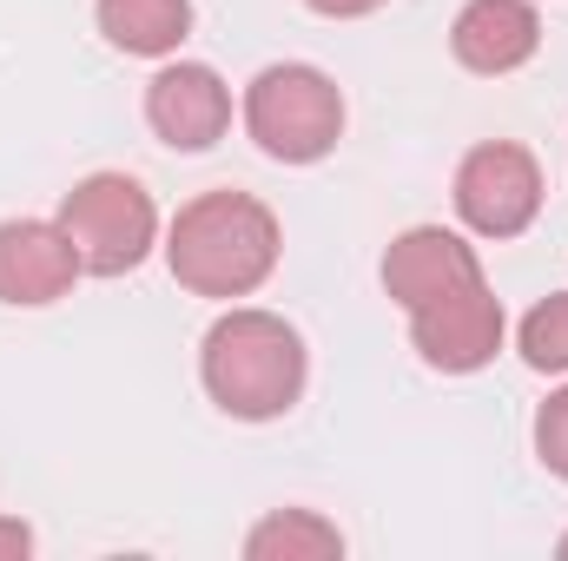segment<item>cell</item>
Wrapping results in <instances>:
<instances>
[{
    "label": "cell",
    "mask_w": 568,
    "mask_h": 561,
    "mask_svg": "<svg viewBox=\"0 0 568 561\" xmlns=\"http://www.w3.org/2000/svg\"><path fill=\"white\" fill-rule=\"evenodd\" d=\"M278 212L252 192H199L165 232V265L192 297H252L278 272Z\"/></svg>",
    "instance_id": "cell-1"
},
{
    "label": "cell",
    "mask_w": 568,
    "mask_h": 561,
    "mask_svg": "<svg viewBox=\"0 0 568 561\" xmlns=\"http://www.w3.org/2000/svg\"><path fill=\"white\" fill-rule=\"evenodd\" d=\"M199 377H205V397L239 422H272L284 417L297 397H304V377H311V357H304V337L284 324L278 310H225L205 344H199Z\"/></svg>",
    "instance_id": "cell-2"
},
{
    "label": "cell",
    "mask_w": 568,
    "mask_h": 561,
    "mask_svg": "<svg viewBox=\"0 0 568 561\" xmlns=\"http://www.w3.org/2000/svg\"><path fill=\"white\" fill-rule=\"evenodd\" d=\"M245 133L278 165H317L344 140V93L324 67L278 60L245 86Z\"/></svg>",
    "instance_id": "cell-3"
},
{
    "label": "cell",
    "mask_w": 568,
    "mask_h": 561,
    "mask_svg": "<svg viewBox=\"0 0 568 561\" xmlns=\"http://www.w3.org/2000/svg\"><path fill=\"white\" fill-rule=\"evenodd\" d=\"M60 232L73 238L87 278H126L159 245V205L126 172H87L60 198Z\"/></svg>",
    "instance_id": "cell-4"
},
{
    "label": "cell",
    "mask_w": 568,
    "mask_h": 561,
    "mask_svg": "<svg viewBox=\"0 0 568 561\" xmlns=\"http://www.w3.org/2000/svg\"><path fill=\"white\" fill-rule=\"evenodd\" d=\"M542 212V165L516 140H483L456 165V218L476 238H523Z\"/></svg>",
    "instance_id": "cell-5"
},
{
    "label": "cell",
    "mask_w": 568,
    "mask_h": 561,
    "mask_svg": "<svg viewBox=\"0 0 568 561\" xmlns=\"http://www.w3.org/2000/svg\"><path fill=\"white\" fill-rule=\"evenodd\" d=\"M410 344L443 377L483 370L503 350V304H496L489 278H476L463 290H449V297H436V304H424V310H410Z\"/></svg>",
    "instance_id": "cell-6"
},
{
    "label": "cell",
    "mask_w": 568,
    "mask_h": 561,
    "mask_svg": "<svg viewBox=\"0 0 568 561\" xmlns=\"http://www.w3.org/2000/svg\"><path fill=\"white\" fill-rule=\"evenodd\" d=\"M145 126L172 152H205L232 126V86L205 60H165L145 86Z\"/></svg>",
    "instance_id": "cell-7"
},
{
    "label": "cell",
    "mask_w": 568,
    "mask_h": 561,
    "mask_svg": "<svg viewBox=\"0 0 568 561\" xmlns=\"http://www.w3.org/2000/svg\"><path fill=\"white\" fill-rule=\"evenodd\" d=\"M80 278L87 272L60 218H0V304L40 310V304H60Z\"/></svg>",
    "instance_id": "cell-8"
},
{
    "label": "cell",
    "mask_w": 568,
    "mask_h": 561,
    "mask_svg": "<svg viewBox=\"0 0 568 561\" xmlns=\"http://www.w3.org/2000/svg\"><path fill=\"white\" fill-rule=\"evenodd\" d=\"M476 278H483L476 245H463L443 225H410L384 252V290L404 310H424V304H436V297H449V290H463V284H476Z\"/></svg>",
    "instance_id": "cell-9"
},
{
    "label": "cell",
    "mask_w": 568,
    "mask_h": 561,
    "mask_svg": "<svg viewBox=\"0 0 568 561\" xmlns=\"http://www.w3.org/2000/svg\"><path fill=\"white\" fill-rule=\"evenodd\" d=\"M542 47V20H536V0H463L456 27H449V53L496 80V73H516L529 67Z\"/></svg>",
    "instance_id": "cell-10"
},
{
    "label": "cell",
    "mask_w": 568,
    "mask_h": 561,
    "mask_svg": "<svg viewBox=\"0 0 568 561\" xmlns=\"http://www.w3.org/2000/svg\"><path fill=\"white\" fill-rule=\"evenodd\" d=\"M100 33L133 53V60H165L192 33V0H100Z\"/></svg>",
    "instance_id": "cell-11"
},
{
    "label": "cell",
    "mask_w": 568,
    "mask_h": 561,
    "mask_svg": "<svg viewBox=\"0 0 568 561\" xmlns=\"http://www.w3.org/2000/svg\"><path fill=\"white\" fill-rule=\"evenodd\" d=\"M344 536L317 509H278L245 536V561H337Z\"/></svg>",
    "instance_id": "cell-12"
},
{
    "label": "cell",
    "mask_w": 568,
    "mask_h": 561,
    "mask_svg": "<svg viewBox=\"0 0 568 561\" xmlns=\"http://www.w3.org/2000/svg\"><path fill=\"white\" fill-rule=\"evenodd\" d=\"M523 364L542 377H568V290L542 297L523 317Z\"/></svg>",
    "instance_id": "cell-13"
},
{
    "label": "cell",
    "mask_w": 568,
    "mask_h": 561,
    "mask_svg": "<svg viewBox=\"0 0 568 561\" xmlns=\"http://www.w3.org/2000/svg\"><path fill=\"white\" fill-rule=\"evenodd\" d=\"M536 456H542L549 476H562L568 482V384L562 390H549V404L536 410Z\"/></svg>",
    "instance_id": "cell-14"
},
{
    "label": "cell",
    "mask_w": 568,
    "mask_h": 561,
    "mask_svg": "<svg viewBox=\"0 0 568 561\" xmlns=\"http://www.w3.org/2000/svg\"><path fill=\"white\" fill-rule=\"evenodd\" d=\"M311 13H324V20H364V13H377L384 0H304Z\"/></svg>",
    "instance_id": "cell-15"
},
{
    "label": "cell",
    "mask_w": 568,
    "mask_h": 561,
    "mask_svg": "<svg viewBox=\"0 0 568 561\" xmlns=\"http://www.w3.org/2000/svg\"><path fill=\"white\" fill-rule=\"evenodd\" d=\"M0 555H33V529L27 522H0Z\"/></svg>",
    "instance_id": "cell-16"
},
{
    "label": "cell",
    "mask_w": 568,
    "mask_h": 561,
    "mask_svg": "<svg viewBox=\"0 0 568 561\" xmlns=\"http://www.w3.org/2000/svg\"><path fill=\"white\" fill-rule=\"evenodd\" d=\"M556 549H562V555H568V536H562V542H556Z\"/></svg>",
    "instance_id": "cell-17"
}]
</instances>
